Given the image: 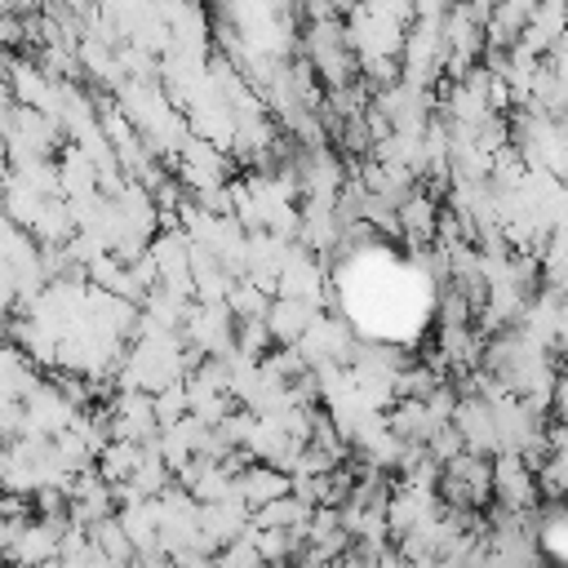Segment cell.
<instances>
[{"label":"cell","mask_w":568,"mask_h":568,"mask_svg":"<svg viewBox=\"0 0 568 568\" xmlns=\"http://www.w3.org/2000/svg\"><path fill=\"white\" fill-rule=\"evenodd\" d=\"M550 417L559 430H568V373H559L550 386Z\"/></svg>","instance_id":"obj_2"},{"label":"cell","mask_w":568,"mask_h":568,"mask_svg":"<svg viewBox=\"0 0 568 568\" xmlns=\"http://www.w3.org/2000/svg\"><path fill=\"white\" fill-rule=\"evenodd\" d=\"M395 217H399V231H404L413 244H426V240H435V231H439V204H435L430 195H422V191H413V195L395 209Z\"/></svg>","instance_id":"obj_1"}]
</instances>
